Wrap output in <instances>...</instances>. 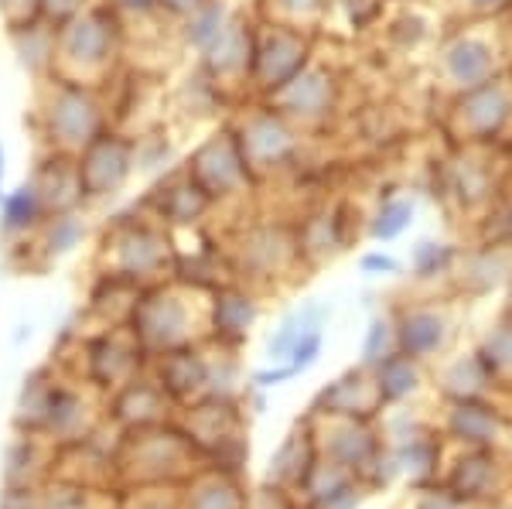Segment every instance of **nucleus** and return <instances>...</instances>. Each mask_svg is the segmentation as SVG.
Instances as JSON below:
<instances>
[{
	"instance_id": "f257e3e1",
	"label": "nucleus",
	"mask_w": 512,
	"mask_h": 509,
	"mask_svg": "<svg viewBox=\"0 0 512 509\" xmlns=\"http://www.w3.org/2000/svg\"><path fill=\"white\" fill-rule=\"evenodd\" d=\"M202 469V458L192 448L178 421L154 424L144 431L117 434L113 448V475L120 486H181Z\"/></svg>"
},
{
	"instance_id": "f03ea898",
	"label": "nucleus",
	"mask_w": 512,
	"mask_h": 509,
	"mask_svg": "<svg viewBox=\"0 0 512 509\" xmlns=\"http://www.w3.org/2000/svg\"><path fill=\"white\" fill-rule=\"evenodd\" d=\"M175 421L202 458V469L243 475V465L250 458V441H246V421L236 397L205 393V397L185 404Z\"/></svg>"
},
{
	"instance_id": "7ed1b4c3",
	"label": "nucleus",
	"mask_w": 512,
	"mask_h": 509,
	"mask_svg": "<svg viewBox=\"0 0 512 509\" xmlns=\"http://www.w3.org/2000/svg\"><path fill=\"white\" fill-rule=\"evenodd\" d=\"M512 123V69L468 93L451 96L448 117L441 120L448 144H492L502 141Z\"/></svg>"
},
{
	"instance_id": "20e7f679",
	"label": "nucleus",
	"mask_w": 512,
	"mask_h": 509,
	"mask_svg": "<svg viewBox=\"0 0 512 509\" xmlns=\"http://www.w3.org/2000/svg\"><path fill=\"white\" fill-rule=\"evenodd\" d=\"M127 332L147 352V359L158 356V352L188 346V342L198 339L192 301L175 287H147V291L137 294L134 308H130Z\"/></svg>"
},
{
	"instance_id": "39448f33",
	"label": "nucleus",
	"mask_w": 512,
	"mask_h": 509,
	"mask_svg": "<svg viewBox=\"0 0 512 509\" xmlns=\"http://www.w3.org/2000/svg\"><path fill=\"white\" fill-rule=\"evenodd\" d=\"M485 21H465L448 35L437 48V72H441V86L451 96L468 93V89L482 86L495 79L499 72L512 69L509 59H502V45L485 35Z\"/></svg>"
},
{
	"instance_id": "423d86ee",
	"label": "nucleus",
	"mask_w": 512,
	"mask_h": 509,
	"mask_svg": "<svg viewBox=\"0 0 512 509\" xmlns=\"http://www.w3.org/2000/svg\"><path fill=\"white\" fill-rule=\"evenodd\" d=\"M151 359L147 352L137 346V339L130 332H120V328H110V332L96 335V339L86 342L82 349V376L86 383L99 393H113L123 387L127 380L144 369Z\"/></svg>"
},
{
	"instance_id": "0eeeda50",
	"label": "nucleus",
	"mask_w": 512,
	"mask_h": 509,
	"mask_svg": "<svg viewBox=\"0 0 512 509\" xmlns=\"http://www.w3.org/2000/svg\"><path fill=\"white\" fill-rule=\"evenodd\" d=\"M103 417L117 434L144 431V428H154V424L175 421V404L164 397V390L151 380V376L137 373L134 380H127L123 387L106 393Z\"/></svg>"
},
{
	"instance_id": "6e6552de",
	"label": "nucleus",
	"mask_w": 512,
	"mask_h": 509,
	"mask_svg": "<svg viewBox=\"0 0 512 509\" xmlns=\"http://www.w3.org/2000/svg\"><path fill=\"white\" fill-rule=\"evenodd\" d=\"M379 410H383V400H379L373 369L355 366L318 390L308 417L315 421H376Z\"/></svg>"
},
{
	"instance_id": "1a4fd4ad",
	"label": "nucleus",
	"mask_w": 512,
	"mask_h": 509,
	"mask_svg": "<svg viewBox=\"0 0 512 509\" xmlns=\"http://www.w3.org/2000/svg\"><path fill=\"white\" fill-rule=\"evenodd\" d=\"M308 65V38L284 24H267V35L253 38L250 76L260 82L263 93H277Z\"/></svg>"
},
{
	"instance_id": "9d476101",
	"label": "nucleus",
	"mask_w": 512,
	"mask_h": 509,
	"mask_svg": "<svg viewBox=\"0 0 512 509\" xmlns=\"http://www.w3.org/2000/svg\"><path fill=\"white\" fill-rule=\"evenodd\" d=\"M96 428H99V417L93 404L86 400V393L52 376L45 393V414H41V428H38L41 438L55 448H65L89 438Z\"/></svg>"
},
{
	"instance_id": "9b49d317",
	"label": "nucleus",
	"mask_w": 512,
	"mask_h": 509,
	"mask_svg": "<svg viewBox=\"0 0 512 509\" xmlns=\"http://www.w3.org/2000/svg\"><path fill=\"white\" fill-rule=\"evenodd\" d=\"M151 380L164 390V397L175 407H185L192 400L205 397L209 393V380H212V359L205 356L195 342L168 352H158L151 356Z\"/></svg>"
},
{
	"instance_id": "f8f14e48",
	"label": "nucleus",
	"mask_w": 512,
	"mask_h": 509,
	"mask_svg": "<svg viewBox=\"0 0 512 509\" xmlns=\"http://www.w3.org/2000/svg\"><path fill=\"white\" fill-rule=\"evenodd\" d=\"M318 448L325 462L359 479L386 448V441L373 431V421H328L325 434H318Z\"/></svg>"
},
{
	"instance_id": "ddd939ff",
	"label": "nucleus",
	"mask_w": 512,
	"mask_h": 509,
	"mask_svg": "<svg viewBox=\"0 0 512 509\" xmlns=\"http://www.w3.org/2000/svg\"><path fill=\"white\" fill-rule=\"evenodd\" d=\"M321 465V448H318V431H315V417H308L304 424L287 434L280 441V448L270 458L267 469V482H277V486H287L301 496L304 489L311 486Z\"/></svg>"
},
{
	"instance_id": "4468645a",
	"label": "nucleus",
	"mask_w": 512,
	"mask_h": 509,
	"mask_svg": "<svg viewBox=\"0 0 512 509\" xmlns=\"http://www.w3.org/2000/svg\"><path fill=\"white\" fill-rule=\"evenodd\" d=\"M260 315V301L243 284H219L209 301V339L219 349H236L246 342L250 328Z\"/></svg>"
},
{
	"instance_id": "2eb2a0df",
	"label": "nucleus",
	"mask_w": 512,
	"mask_h": 509,
	"mask_svg": "<svg viewBox=\"0 0 512 509\" xmlns=\"http://www.w3.org/2000/svg\"><path fill=\"white\" fill-rule=\"evenodd\" d=\"M393 328H396V349H400L403 356L417 359V363L437 356V352L448 346V335H451L448 315L431 305L396 308Z\"/></svg>"
},
{
	"instance_id": "dca6fc26",
	"label": "nucleus",
	"mask_w": 512,
	"mask_h": 509,
	"mask_svg": "<svg viewBox=\"0 0 512 509\" xmlns=\"http://www.w3.org/2000/svg\"><path fill=\"white\" fill-rule=\"evenodd\" d=\"M444 489L465 506L485 503L502 492V462L492 448H465V455L451 465Z\"/></svg>"
},
{
	"instance_id": "f3484780",
	"label": "nucleus",
	"mask_w": 512,
	"mask_h": 509,
	"mask_svg": "<svg viewBox=\"0 0 512 509\" xmlns=\"http://www.w3.org/2000/svg\"><path fill=\"white\" fill-rule=\"evenodd\" d=\"M171 264H175L171 243L147 226L130 229L117 243V274L134 277L137 284L151 281V277H161Z\"/></svg>"
},
{
	"instance_id": "a211bd4d",
	"label": "nucleus",
	"mask_w": 512,
	"mask_h": 509,
	"mask_svg": "<svg viewBox=\"0 0 512 509\" xmlns=\"http://www.w3.org/2000/svg\"><path fill=\"white\" fill-rule=\"evenodd\" d=\"M444 434L461 441L465 448H492L502 438V414L485 397L451 400L448 417H444Z\"/></svg>"
},
{
	"instance_id": "6ab92c4d",
	"label": "nucleus",
	"mask_w": 512,
	"mask_h": 509,
	"mask_svg": "<svg viewBox=\"0 0 512 509\" xmlns=\"http://www.w3.org/2000/svg\"><path fill=\"white\" fill-rule=\"evenodd\" d=\"M390 438H393L390 451L396 458V469L410 475L417 486H427V482L437 479V469H441V434L407 417V431L390 434Z\"/></svg>"
},
{
	"instance_id": "aec40b11",
	"label": "nucleus",
	"mask_w": 512,
	"mask_h": 509,
	"mask_svg": "<svg viewBox=\"0 0 512 509\" xmlns=\"http://www.w3.org/2000/svg\"><path fill=\"white\" fill-rule=\"evenodd\" d=\"M55 475V445L41 434L14 431V441L4 451V486H45Z\"/></svg>"
},
{
	"instance_id": "412c9836",
	"label": "nucleus",
	"mask_w": 512,
	"mask_h": 509,
	"mask_svg": "<svg viewBox=\"0 0 512 509\" xmlns=\"http://www.w3.org/2000/svg\"><path fill=\"white\" fill-rule=\"evenodd\" d=\"M181 509H246L250 489L243 475H229L219 469H198L192 479L178 486Z\"/></svg>"
},
{
	"instance_id": "4be33fe9",
	"label": "nucleus",
	"mask_w": 512,
	"mask_h": 509,
	"mask_svg": "<svg viewBox=\"0 0 512 509\" xmlns=\"http://www.w3.org/2000/svg\"><path fill=\"white\" fill-rule=\"evenodd\" d=\"M270 96L284 106V110H277L280 117H304V120L325 117V113L332 110V76H328L325 69L304 65L291 82H284V86Z\"/></svg>"
},
{
	"instance_id": "5701e85b",
	"label": "nucleus",
	"mask_w": 512,
	"mask_h": 509,
	"mask_svg": "<svg viewBox=\"0 0 512 509\" xmlns=\"http://www.w3.org/2000/svg\"><path fill=\"white\" fill-rule=\"evenodd\" d=\"M373 380H376V390H379L383 407H396L407 397H414V393L420 390V383H424V376H420L417 359L403 356V352L396 349L379 366H373Z\"/></svg>"
},
{
	"instance_id": "b1692460",
	"label": "nucleus",
	"mask_w": 512,
	"mask_h": 509,
	"mask_svg": "<svg viewBox=\"0 0 512 509\" xmlns=\"http://www.w3.org/2000/svg\"><path fill=\"white\" fill-rule=\"evenodd\" d=\"M291 260H304L301 246H297V240H274V229H263V233H253L250 240H243V270L250 267L253 277H270L274 270H284Z\"/></svg>"
},
{
	"instance_id": "393cba45",
	"label": "nucleus",
	"mask_w": 512,
	"mask_h": 509,
	"mask_svg": "<svg viewBox=\"0 0 512 509\" xmlns=\"http://www.w3.org/2000/svg\"><path fill=\"white\" fill-rule=\"evenodd\" d=\"M441 390L448 400H468V397H485L489 390H495V380L489 373V366L482 363V356L468 352V356L454 359V363L441 373Z\"/></svg>"
},
{
	"instance_id": "a878e982",
	"label": "nucleus",
	"mask_w": 512,
	"mask_h": 509,
	"mask_svg": "<svg viewBox=\"0 0 512 509\" xmlns=\"http://www.w3.org/2000/svg\"><path fill=\"white\" fill-rule=\"evenodd\" d=\"M325 315H328V308L318 305V301H308V305L294 308L291 315H284V322L277 325V332L270 335V342H267V356L274 359V363H287V356H291V349L301 342V335L325 325Z\"/></svg>"
},
{
	"instance_id": "bb28decb",
	"label": "nucleus",
	"mask_w": 512,
	"mask_h": 509,
	"mask_svg": "<svg viewBox=\"0 0 512 509\" xmlns=\"http://www.w3.org/2000/svg\"><path fill=\"white\" fill-rule=\"evenodd\" d=\"M478 356L489 366L495 387H512V308L502 311L499 322L485 332L482 346H478Z\"/></svg>"
},
{
	"instance_id": "cd10ccee",
	"label": "nucleus",
	"mask_w": 512,
	"mask_h": 509,
	"mask_svg": "<svg viewBox=\"0 0 512 509\" xmlns=\"http://www.w3.org/2000/svg\"><path fill=\"white\" fill-rule=\"evenodd\" d=\"M41 212H45V202H41L38 185H21L0 202V229L7 236H21L38 226Z\"/></svg>"
},
{
	"instance_id": "c85d7f7f",
	"label": "nucleus",
	"mask_w": 512,
	"mask_h": 509,
	"mask_svg": "<svg viewBox=\"0 0 512 509\" xmlns=\"http://www.w3.org/2000/svg\"><path fill=\"white\" fill-rule=\"evenodd\" d=\"M414 202L403 199V195H386L383 205L376 209L373 223H369V240L376 243H393L414 226Z\"/></svg>"
},
{
	"instance_id": "c756f323",
	"label": "nucleus",
	"mask_w": 512,
	"mask_h": 509,
	"mask_svg": "<svg viewBox=\"0 0 512 509\" xmlns=\"http://www.w3.org/2000/svg\"><path fill=\"white\" fill-rule=\"evenodd\" d=\"M458 260L461 253L451 243L420 240L414 246V253H410V270H414L417 281H437V277H448Z\"/></svg>"
},
{
	"instance_id": "7c9ffc66",
	"label": "nucleus",
	"mask_w": 512,
	"mask_h": 509,
	"mask_svg": "<svg viewBox=\"0 0 512 509\" xmlns=\"http://www.w3.org/2000/svg\"><path fill=\"white\" fill-rule=\"evenodd\" d=\"M45 509H99L96 503V489L76 479H48L45 482Z\"/></svg>"
},
{
	"instance_id": "2f4dec72",
	"label": "nucleus",
	"mask_w": 512,
	"mask_h": 509,
	"mask_svg": "<svg viewBox=\"0 0 512 509\" xmlns=\"http://www.w3.org/2000/svg\"><path fill=\"white\" fill-rule=\"evenodd\" d=\"M117 509H181L178 486H120Z\"/></svg>"
},
{
	"instance_id": "473e14b6",
	"label": "nucleus",
	"mask_w": 512,
	"mask_h": 509,
	"mask_svg": "<svg viewBox=\"0 0 512 509\" xmlns=\"http://www.w3.org/2000/svg\"><path fill=\"white\" fill-rule=\"evenodd\" d=\"M226 24H229L226 4H222V0H205L198 11H192V21H188V41H192L195 48H209L212 41L222 35Z\"/></svg>"
},
{
	"instance_id": "72a5a7b5",
	"label": "nucleus",
	"mask_w": 512,
	"mask_h": 509,
	"mask_svg": "<svg viewBox=\"0 0 512 509\" xmlns=\"http://www.w3.org/2000/svg\"><path fill=\"white\" fill-rule=\"evenodd\" d=\"M390 352H396V328H393V318L386 315H376L373 322L366 328V342H362V366L373 369L383 363Z\"/></svg>"
},
{
	"instance_id": "f704fd0d",
	"label": "nucleus",
	"mask_w": 512,
	"mask_h": 509,
	"mask_svg": "<svg viewBox=\"0 0 512 509\" xmlns=\"http://www.w3.org/2000/svg\"><path fill=\"white\" fill-rule=\"evenodd\" d=\"M82 236H86V226H82L76 216H69V212H65V216H59L55 223H48V240H45V246H48V253L62 257V253L76 250Z\"/></svg>"
},
{
	"instance_id": "c9c22d12",
	"label": "nucleus",
	"mask_w": 512,
	"mask_h": 509,
	"mask_svg": "<svg viewBox=\"0 0 512 509\" xmlns=\"http://www.w3.org/2000/svg\"><path fill=\"white\" fill-rule=\"evenodd\" d=\"M246 509H301L297 503V492L287 486H277V482H263L260 489L250 492V503Z\"/></svg>"
},
{
	"instance_id": "e433bc0d",
	"label": "nucleus",
	"mask_w": 512,
	"mask_h": 509,
	"mask_svg": "<svg viewBox=\"0 0 512 509\" xmlns=\"http://www.w3.org/2000/svg\"><path fill=\"white\" fill-rule=\"evenodd\" d=\"M321 346H325V332L321 328H315V332L301 335V342L291 349V356H287V366L294 369V373H304V369H311L318 363L321 356Z\"/></svg>"
},
{
	"instance_id": "4c0bfd02",
	"label": "nucleus",
	"mask_w": 512,
	"mask_h": 509,
	"mask_svg": "<svg viewBox=\"0 0 512 509\" xmlns=\"http://www.w3.org/2000/svg\"><path fill=\"white\" fill-rule=\"evenodd\" d=\"M0 509H45V486H4Z\"/></svg>"
},
{
	"instance_id": "58836bf2",
	"label": "nucleus",
	"mask_w": 512,
	"mask_h": 509,
	"mask_svg": "<svg viewBox=\"0 0 512 509\" xmlns=\"http://www.w3.org/2000/svg\"><path fill=\"white\" fill-rule=\"evenodd\" d=\"M509 7H512V0H461L465 21H495V18H506Z\"/></svg>"
},
{
	"instance_id": "ea45409f",
	"label": "nucleus",
	"mask_w": 512,
	"mask_h": 509,
	"mask_svg": "<svg viewBox=\"0 0 512 509\" xmlns=\"http://www.w3.org/2000/svg\"><path fill=\"white\" fill-rule=\"evenodd\" d=\"M414 509H468V506L461 503V499H454L444 486H437V489L420 492V499L414 503Z\"/></svg>"
},
{
	"instance_id": "a19ab883",
	"label": "nucleus",
	"mask_w": 512,
	"mask_h": 509,
	"mask_svg": "<svg viewBox=\"0 0 512 509\" xmlns=\"http://www.w3.org/2000/svg\"><path fill=\"white\" fill-rule=\"evenodd\" d=\"M359 267H362V274H369V277H386V274H396V270H400V264L383 250L366 253V257L359 260Z\"/></svg>"
},
{
	"instance_id": "79ce46f5",
	"label": "nucleus",
	"mask_w": 512,
	"mask_h": 509,
	"mask_svg": "<svg viewBox=\"0 0 512 509\" xmlns=\"http://www.w3.org/2000/svg\"><path fill=\"white\" fill-rule=\"evenodd\" d=\"M291 376H297L291 366H274V369H256L253 373V387L256 390H270V387H280V383H287Z\"/></svg>"
},
{
	"instance_id": "37998d69",
	"label": "nucleus",
	"mask_w": 512,
	"mask_h": 509,
	"mask_svg": "<svg viewBox=\"0 0 512 509\" xmlns=\"http://www.w3.org/2000/svg\"><path fill=\"white\" fill-rule=\"evenodd\" d=\"M280 4H284L287 11H294V14H315V11H321V7L328 4V0H280Z\"/></svg>"
},
{
	"instance_id": "c03bdc74",
	"label": "nucleus",
	"mask_w": 512,
	"mask_h": 509,
	"mask_svg": "<svg viewBox=\"0 0 512 509\" xmlns=\"http://www.w3.org/2000/svg\"><path fill=\"white\" fill-rule=\"evenodd\" d=\"M158 4H168L171 11H198L205 0H158Z\"/></svg>"
},
{
	"instance_id": "a18cd8bd",
	"label": "nucleus",
	"mask_w": 512,
	"mask_h": 509,
	"mask_svg": "<svg viewBox=\"0 0 512 509\" xmlns=\"http://www.w3.org/2000/svg\"><path fill=\"white\" fill-rule=\"evenodd\" d=\"M4 175H7V151H4V144H0V202H4Z\"/></svg>"
},
{
	"instance_id": "49530a36",
	"label": "nucleus",
	"mask_w": 512,
	"mask_h": 509,
	"mask_svg": "<svg viewBox=\"0 0 512 509\" xmlns=\"http://www.w3.org/2000/svg\"><path fill=\"white\" fill-rule=\"evenodd\" d=\"M120 4L137 7V11H147V7H154V4H158V0H120Z\"/></svg>"
},
{
	"instance_id": "de8ad7c7",
	"label": "nucleus",
	"mask_w": 512,
	"mask_h": 509,
	"mask_svg": "<svg viewBox=\"0 0 512 509\" xmlns=\"http://www.w3.org/2000/svg\"><path fill=\"white\" fill-rule=\"evenodd\" d=\"M509 308H512V305H509Z\"/></svg>"
}]
</instances>
